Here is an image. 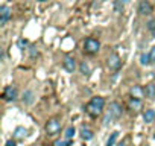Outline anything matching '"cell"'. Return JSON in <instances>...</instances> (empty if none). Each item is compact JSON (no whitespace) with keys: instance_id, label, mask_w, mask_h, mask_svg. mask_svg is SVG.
I'll list each match as a JSON object with an SVG mask.
<instances>
[{"instance_id":"4dcf8cb0","label":"cell","mask_w":155,"mask_h":146,"mask_svg":"<svg viewBox=\"0 0 155 146\" xmlns=\"http://www.w3.org/2000/svg\"><path fill=\"white\" fill-rule=\"evenodd\" d=\"M153 138H155V135H153Z\"/></svg>"},{"instance_id":"ba28073f","label":"cell","mask_w":155,"mask_h":146,"mask_svg":"<svg viewBox=\"0 0 155 146\" xmlns=\"http://www.w3.org/2000/svg\"><path fill=\"white\" fill-rule=\"evenodd\" d=\"M11 15H12L11 8L6 6V5H3L2 8H0V25H5V23L11 18Z\"/></svg>"},{"instance_id":"484cf974","label":"cell","mask_w":155,"mask_h":146,"mask_svg":"<svg viewBox=\"0 0 155 146\" xmlns=\"http://www.w3.org/2000/svg\"><path fill=\"white\" fill-rule=\"evenodd\" d=\"M29 53H31V56H32V58H34V56H37V55H38V50H37V47H34V46H32V47L29 49Z\"/></svg>"},{"instance_id":"8fae6325","label":"cell","mask_w":155,"mask_h":146,"mask_svg":"<svg viewBox=\"0 0 155 146\" xmlns=\"http://www.w3.org/2000/svg\"><path fill=\"white\" fill-rule=\"evenodd\" d=\"M143 120H144L146 123H152V122L155 120V110H152V108L144 110V113H143Z\"/></svg>"},{"instance_id":"ac0fdd59","label":"cell","mask_w":155,"mask_h":146,"mask_svg":"<svg viewBox=\"0 0 155 146\" xmlns=\"http://www.w3.org/2000/svg\"><path fill=\"white\" fill-rule=\"evenodd\" d=\"M140 64H141V65L150 64V56H149V53H141V55H140Z\"/></svg>"},{"instance_id":"44dd1931","label":"cell","mask_w":155,"mask_h":146,"mask_svg":"<svg viewBox=\"0 0 155 146\" xmlns=\"http://www.w3.org/2000/svg\"><path fill=\"white\" fill-rule=\"evenodd\" d=\"M147 29H149L150 34L155 37V20H149V22H147Z\"/></svg>"},{"instance_id":"4316f807","label":"cell","mask_w":155,"mask_h":146,"mask_svg":"<svg viewBox=\"0 0 155 146\" xmlns=\"http://www.w3.org/2000/svg\"><path fill=\"white\" fill-rule=\"evenodd\" d=\"M5 146H17V141H15V140H8V141L5 143Z\"/></svg>"},{"instance_id":"83f0119b","label":"cell","mask_w":155,"mask_h":146,"mask_svg":"<svg viewBox=\"0 0 155 146\" xmlns=\"http://www.w3.org/2000/svg\"><path fill=\"white\" fill-rule=\"evenodd\" d=\"M117 146H128V144H126V143H125V141H122V143H119V144H117Z\"/></svg>"},{"instance_id":"4fadbf2b","label":"cell","mask_w":155,"mask_h":146,"mask_svg":"<svg viewBox=\"0 0 155 146\" xmlns=\"http://www.w3.org/2000/svg\"><path fill=\"white\" fill-rule=\"evenodd\" d=\"M81 137H82V140H91V138L94 137V134H93L91 129H88V128H82V129H81Z\"/></svg>"},{"instance_id":"603a6c76","label":"cell","mask_w":155,"mask_h":146,"mask_svg":"<svg viewBox=\"0 0 155 146\" xmlns=\"http://www.w3.org/2000/svg\"><path fill=\"white\" fill-rule=\"evenodd\" d=\"M123 5H125V3H122L120 0H117V2L114 3V9H116V12H122V9H123Z\"/></svg>"},{"instance_id":"52a82bcc","label":"cell","mask_w":155,"mask_h":146,"mask_svg":"<svg viewBox=\"0 0 155 146\" xmlns=\"http://www.w3.org/2000/svg\"><path fill=\"white\" fill-rule=\"evenodd\" d=\"M138 14L140 15H149L152 14V5L149 0H141L138 5Z\"/></svg>"},{"instance_id":"f1b7e54d","label":"cell","mask_w":155,"mask_h":146,"mask_svg":"<svg viewBox=\"0 0 155 146\" xmlns=\"http://www.w3.org/2000/svg\"><path fill=\"white\" fill-rule=\"evenodd\" d=\"M120 2H122V3H129L131 0H120Z\"/></svg>"},{"instance_id":"9a60e30c","label":"cell","mask_w":155,"mask_h":146,"mask_svg":"<svg viewBox=\"0 0 155 146\" xmlns=\"http://www.w3.org/2000/svg\"><path fill=\"white\" fill-rule=\"evenodd\" d=\"M131 93H132V98H141V95H144V90H141L138 85H134L132 88H131Z\"/></svg>"},{"instance_id":"7402d4cb","label":"cell","mask_w":155,"mask_h":146,"mask_svg":"<svg viewBox=\"0 0 155 146\" xmlns=\"http://www.w3.org/2000/svg\"><path fill=\"white\" fill-rule=\"evenodd\" d=\"M71 143L68 141V140H56L55 143H53V146H70Z\"/></svg>"},{"instance_id":"5b68a950","label":"cell","mask_w":155,"mask_h":146,"mask_svg":"<svg viewBox=\"0 0 155 146\" xmlns=\"http://www.w3.org/2000/svg\"><path fill=\"white\" fill-rule=\"evenodd\" d=\"M123 114V108L119 102H111L110 104V116L113 119H120Z\"/></svg>"},{"instance_id":"6da1fadb","label":"cell","mask_w":155,"mask_h":146,"mask_svg":"<svg viewBox=\"0 0 155 146\" xmlns=\"http://www.w3.org/2000/svg\"><path fill=\"white\" fill-rule=\"evenodd\" d=\"M104 107H105V99H104L102 96H94V98H91V101L87 104L85 111H87L91 117H97V116L102 114Z\"/></svg>"},{"instance_id":"8992f818","label":"cell","mask_w":155,"mask_h":146,"mask_svg":"<svg viewBox=\"0 0 155 146\" xmlns=\"http://www.w3.org/2000/svg\"><path fill=\"white\" fill-rule=\"evenodd\" d=\"M107 64H108V67H110V68H113V70H117V68H120V65H122L120 56H119L117 53H113V55H110V56H108V59H107Z\"/></svg>"},{"instance_id":"e0dca14e","label":"cell","mask_w":155,"mask_h":146,"mask_svg":"<svg viewBox=\"0 0 155 146\" xmlns=\"http://www.w3.org/2000/svg\"><path fill=\"white\" fill-rule=\"evenodd\" d=\"M79 68H81V73L82 75H85V76H88L90 75V71H91V68H90V65L84 61V62H81V65H79Z\"/></svg>"},{"instance_id":"d4e9b609","label":"cell","mask_w":155,"mask_h":146,"mask_svg":"<svg viewBox=\"0 0 155 146\" xmlns=\"http://www.w3.org/2000/svg\"><path fill=\"white\" fill-rule=\"evenodd\" d=\"M149 56H150V62H155V46L149 50Z\"/></svg>"},{"instance_id":"30bf717a","label":"cell","mask_w":155,"mask_h":146,"mask_svg":"<svg viewBox=\"0 0 155 146\" xmlns=\"http://www.w3.org/2000/svg\"><path fill=\"white\" fill-rule=\"evenodd\" d=\"M28 134V129L25 126H17L14 131V140H23Z\"/></svg>"},{"instance_id":"ffe728a7","label":"cell","mask_w":155,"mask_h":146,"mask_svg":"<svg viewBox=\"0 0 155 146\" xmlns=\"http://www.w3.org/2000/svg\"><path fill=\"white\" fill-rule=\"evenodd\" d=\"M117 137H119V132H117V131H114V132L111 134V137H110V138L107 140V146H113V144L116 143Z\"/></svg>"},{"instance_id":"3957f363","label":"cell","mask_w":155,"mask_h":146,"mask_svg":"<svg viewBox=\"0 0 155 146\" xmlns=\"http://www.w3.org/2000/svg\"><path fill=\"white\" fill-rule=\"evenodd\" d=\"M61 131V120L58 117H52L46 123V132L49 135H56Z\"/></svg>"},{"instance_id":"7c38bea8","label":"cell","mask_w":155,"mask_h":146,"mask_svg":"<svg viewBox=\"0 0 155 146\" xmlns=\"http://www.w3.org/2000/svg\"><path fill=\"white\" fill-rule=\"evenodd\" d=\"M143 90H144L146 98H149V99H155V84H147Z\"/></svg>"},{"instance_id":"f546056e","label":"cell","mask_w":155,"mask_h":146,"mask_svg":"<svg viewBox=\"0 0 155 146\" xmlns=\"http://www.w3.org/2000/svg\"><path fill=\"white\" fill-rule=\"evenodd\" d=\"M38 2H46V0H38Z\"/></svg>"},{"instance_id":"cb8c5ba5","label":"cell","mask_w":155,"mask_h":146,"mask_svg":"<svg viewBox=\"0 0 155 146\" xmlns=\"http://www.w3.org/2000/svg\"><path fill=\"white\" fill-rule=\"evenodd\" d=\"M17 46H18L20 49H25V47L28 46V40H23V38L18 40V41H17Z\"/></svg>"},{"instance_id":"7a4b0ae2","label":"cell","mask_w":155,"mask_h":146,"mask_svg":"<svg viewBox=\"0 0 155 146\" xmlns=\"http://www.w3.org/2000/svg\"><path fill=\"white\" fill-rule=\"evenodd\" d=\"M99 49H101L99 40H96V38H93V37H88V38L84 41V50H85V53H88V55H96V53L99 52Z\"/></svg>"},{"instance_id":"2e32d148","label":"cell","mask_w":155,"mask_h":146,"mask_svg":"<svg viewBox=\"0 0 155 146\" xmlns=\"http://www.w3.org/2000/svg\"><path fill=\"white\" fill-rule=\"evenodd\" d=\"M23 102H25V104H32V102H34V93H32L31 90L25 91V95H23Z\"/></svg>"},{"instance_id":"277c9868","label":"cell","mask_w":155,"mask_h":146,"mask_svg":"<svg viewBox=\"0 0 155 146\" xmlns=\"http://www.w3.org/2000/svg\"><path fill=\"white\" fill-rule=\"evenodd\" d=\"M17 96H18V91H17V87H15V85H8V87H5L3 95H2V98H3L5 101H15Z\"/></svg>"},{"instance_id":"d6986e66","label":"cell","mask_w":155,"mask_h":146,"mask_svg":"<svg viewBox=\"0 0 155 146\" xmlns=\"http://www.w3.org/2000/svg\"><path fill=\"white\" fill-rule=\"evenodd\" d=\"M74 134H76V131H74V128H73V126H68V128L65 129V132H64V135H65V138H67V140L73 138V137H74Z\"/></svg>"},{"instance_id":"9c48e42d","label":"cell","mask_w":155,"mask_h":146,"mask_svg":"<svg viewBox=\"0 0 155 146\" xmlns=\"http://www.w3.org/2000/svg\"><path fill=\"white\" fill-rule=\"evenodd\" d=\"M62 65H64V68H65L67 71L73 73V71H74V68H76V59H74L73 56H64Z\"/></svg>"},{"instance_id":"5bb4252c","label":"cell","mask_w":155,"mask_h":146,"mask_svg":"<svg viewBox=\"0 0 155 146\" xmlns=\"http://www.w3.org/2000/svg\"><path fill=\"white\" fill-rule=\"evenodd\" d=\"M129 107H131L132 110H140V108H141V101H140L138 98H131V99H129Z\"/></svg>"}]
</instances>
